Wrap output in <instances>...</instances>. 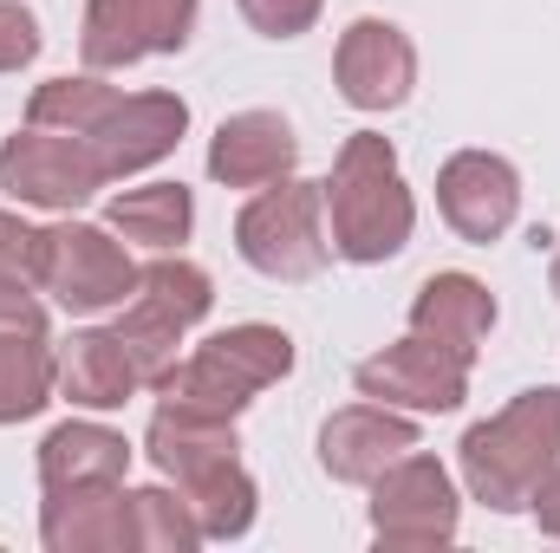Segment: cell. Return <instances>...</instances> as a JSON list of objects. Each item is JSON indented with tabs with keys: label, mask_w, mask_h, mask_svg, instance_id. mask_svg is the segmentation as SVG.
Here are the masks:
<instances>
[{
	"label": "cell",
	"mask_w": 560,
	"mask_h": 553,
	"mask_svg": "<svg viewBox=\"0 0 560 553\" xmlns=\"http://www.w3.org/2000/svg\"><path fill=\"white\" fill-rule=\"evenodd\" d=\"M150 462L176 482V495L189 502L202 541H242L255 528V475L242 469V443H235V416H209V411H183L163 404L150 416L143 436Z\"/></svg>",
	"instance_id": "obj_1"
},
{
	"label": "cell",
	"mask_w": 560,
	"mask_h": 553,
	"mask_svg": "<svg viewBox=\"0 0 560 553\" xmlns=\"http://www.w3.org/2000/svg\"><path fill=\"white\" fill-rule=\"evenodd\" d=\"M326 209H332V248L359 268L392 261L411 228H418V202L398 176V150L378 131H352L332 156V183H326Z\"/></svg>",
	"instance_id": "obj_2"
},
{
	"label": "cell",
	"mask_w": 560,
	"mask_h": 553,
	"mask_svg": "<svg viewBox=\"0 0 560 553\" xmlns=\"http://www.w3.org/2000/svg\"><path fill=\"white\" fill-rule=\"evenodd\" d=\"M456 456H463V482L482 508H495V515L528 508L535 482L560 462V391L555 385L522 391L509 411L476 423Z\"/></svg>",
	"instance_id": "obj_3"
},
{
	"label": "cell",
	"mask_w": 560,
	"mask_h": 553,
	"mask_svg": "<svg viewBox=\"0 0 560 553\" xmlns=\"http://www.w3.org/2000/svg\"><path fill=\"white\" fill-rule=\"evenodd\" d=\"M293 372V339L280 326H229L215 339L196 345V358H183L163 385V404L209 416H242L268 385Z\"/></svg>",
	"instance_id": "obj_4"
},
{
	"label": "cell",
	"mask_w": 560,
	"mask_h": 553,
	"mask_svg": "<svg viewBox=\"0 0 560 553\" xmlns=\"http://www.w3.org/2000/svg\"><path fill=\"white\" fill-rule=\"evenodd\" d=\"M319 209H326V183H287L280 176V189H261L235 222L242 261L268 280H313L332 261Z\"/></svg>",
	"instance_id": "obj_5"
},
{
	"label": "cell",
	"mask_w": 560,
	"mask_h": 553,
	"mask_svg": "<svg viewBox=\"0 0 560 553\" xmlns=\"http://www.w3.org/2000/svg\"><path fill=\"white\" fill-rule=\"evenodd\" d=\"M112 176H105V163H98V150L85 138H72V131H20V138L0 143V189L13 196V202H33V209H79V202H92L98 189H105Z\"/></svg>",
	"instance_id": "obj_6"
},
{
	"label": "cell",
	"mask_w": 560,
	"mask_h": 553,
	"mask_svg": "<svg viewBox=\"0 0 560 553\" xmlns=\"http://www.w3.org/2000/svg\"><path fill=\"white\" fill-rule=\"evenodd\" d=\"M39 286L66 306V313H112L138 293V268L131 255L112 242V228H92V222H66V228H46V268Z\"/></svg>",
	"instance_id": "obj_7"
},
{
	"label": "cell",
	"mask_w": 560,
	"mask_h": 553,
	"mask_svg": "<svg viewBox=\"0 0 560 553\" xmlns=\"http://www.w3.org/2000/svg\"><path fill=\"white\" fill-rule=\"evenodd\" d=\"M372 534L385 548H450L456 541V489L436 456H398L372 482Z\"/></svg>",
	"instance_id": "obj_8"
},
{
	"label": "cell",
	"mask_w": 560,
	"mask_h": 553,
	"mask_svg": "<svg viewBox=\"0 0 560 553\" xmlns=\"http://www.w3.org/2000/svg\"><path fill=\"white\" fill-rule=\"evenodd\" d=\"M196 33V0H85L79 52L92 72L138 66L143 52H183Z\"/></svg>",
	"instance_id": "obj_9"
},
{
	"label": "cell",
	"mask_w": 560,
	"mask_h": 553,
	"mask_svg": "<svg viewBox=\"0 0 560 553\" xmlns=\"http://www.w3.org/2000/svg\"><path fill=\"white\" fill-rule=\"evenodd\" d=\"M352 385L372 404H398V411H456L469 398V358H456L450 345L411 332L405 345H385L378 358H365L352 372Z\"/></svg>",
	"instance_id": "obj_10"
},
{
	"label": "cell",
	"mask_w": 560,
	"mask_h": 553,
	"mask_svg": "<svg viewBox=\"0 0 560 553\" xmlns=\"http://www.w3.org/2000/svg\"><path fill=\"white\" fill-rule=\"evenodd\" d=\"M436 209H443V222H450L463 242L489 248V242L509 235V222H515V209H522V176H515L509 156L463 150V156H450V163L436 169Z\"/></svg>",
	"instance_id": "obj_11"
},
{
	"label": "cell",
	"mask_w": 560,
	"mask_h": 553,
	"mask_svg": "<svg viewBox=\"0 0 560 553\" xmlns=\"http://www.w3.org/2000/svg\"><path fill=\"white\" fill-rule=\"evenodd\" d=\"M339 98L352 111H398L418 85V52L392 20H352L339 33Z\"/></svg>",
	"instance_id": "obj_12"
},
{
	"label": "cell",
	"mask_w": 560,
	"mask_h": 553,
	"mask_svg": "<svg viewBox=\"0 0 560 553\" xmlns=\"http://www.w3.org/2000/svg\"><path fill=\"white\" fill-rule=\"evenodd\" d=\"M418 449V423L385 404H352V411H332L319 430V462L332 482H378L398 456Z\"/></svg>",
	"instance_id": "obj_13"
},
{
	"label": "cell",
	"mask_w": 560,
	"mask_h": 553,
	"mask_svg": "<svg viewBox=\"0 0 560 553\" xmlns=\"http://www.w3.org/2000/svg\"><path fill=\"white\" fill-rule=\"evenodd\" d=\"M189 131V105L176 92H138V98H118L112 118L92 131V150L105 163V176H131V169H150L163 163Z\"/></svg>",
	"instance_id": "obj_14"
},
{
	"label": "cell",
	"mask_w": 560,
	"mask_h": 553,
	"mask_svg": "<svg viewBox=\"0 0 560 553\" xmlns=\"http://www.w3.org/2000/svg\"><path fill=\"white\" fill-rule=\"evenodd\" d=\"M293 156H300V138L280 111H235L209 143V176L229 189H268L293 169Z\"/></svg>",
	"instance_id": "obj_15"
},
{
	"label": "cell",
	"mask_w": 560,
	"mask_h": 553,
	"mask_svg": "<svg viewBox=\"0 0 560 553\" xmlns=\"http://www.w3.org/2000/svg\"><path fill=\"white\" fill-rule=\"evenodd\" d=\"M39 541L52 553H118L131 548V495L118 482L105 489H46Z\"/></svg>",
	"instance_id": "obj_16"
},
{
	"label": "cell",
	"mask_w": 560,
	"mask_h": 553,
	"mask_svg": "<svg viewBox=\"0 0 560 553\" xmlns=\"http://www.w3.org/2000/svg\"><path fill=\"white\" fill-rule=\"evenodd\" d=\"M489 326H495V293L469 274H430L418 286V299H411V332L450 345V352L469 358V365H476Z\"/></svg>",
	"instance_id": "obj_17"
},
{
	"label": "cell",
	"mask_w": 560,
	"mask_h": 553,
	"mask_svg": "<svg viewBox=\"0 0 560 553\" xmlns=\"http://www.w3.org/2000/svg\"><path fill=\"white\" fill-rule=\"evenodd\" d=\"M125 469H131V443L105 423H59L39 443L46 489H105V482H125Z\"/></svg>",
	"instance_id": "obj_18"
},
{
	"label": "cell",
	"mask_w": 560,
	"mask_h": 553,
	"mask_svg": "<svg viewBox=\"0 0 560 553\" xmlns=\"http://www.w3.org/2000/svg\"><path fill=\"white\" fill-rule=\"evenodd\" d=\"M138 365L125 352L118 332H72L66 352H59V391L85 411H118L131 391H138Z\"/></svg>",
	"instance_id": "obj_19"
},
{
	"label": "cell",
	"mask_w": 560,
	"mask_h": 553,
	"mask_svg": "<svg viewBox=\"0 0 560 553\" xmlns=\"http://www.w3.org/2000/svg\"><path fill=\"white\" fill-rule=\"evenodd\" d=\"M105 222H112V228H118L125 242H143V248L170 255V248H176V242H189V228H196V196H189L183 183H150V189H125V196H112Z\"/></svg>",
	"instance_id": "obj_20"
},
{
	"label": "cell",
	"mask_w": 560,
	"mask_h": 553,
	"mask_svg": "<svg viewBox=\"0 0 560 553\" xmlns=\"http://www.w3.org/2000/svg\"><path fill=\"white\" fill-rule=\"evenodd\" d=\"M52 391H59V358L46 352V339L0 326V423L39 416L52 404Z\"/></svg>",
	"instance_id": "obj_21"
},
{
	"label": "cell",
	"mask_w": 560,
	"mask_h": 553,
	"mask_svg": "<svg viewBox=\"0 0 560 553\" xmlns=\"http://www.w3.org/2000/svg\"><path fill=\"white\" fill-rule=\"evenodd\" d=\"M112 105H118V92L98 85V79H46V85L33 92V105H26V125L92 138V131L112 118Z\"/></svg>",
	"instance_id": "obj_22"
},
{
	"label": "cell",
	"mask_w": 560,
	"mask_h": 553,
	"mask_svg": "<svg viewBox=\"0 0 560 553\" xmlns=\"http://www.w3.org/2000/svg\"><path fill=\"white\" fill-rule=\"evenodd\" d=\"M131 299H143V306H156L163 319H176L183 332L215 306V286H209V274L196 268V261H150V268H138V293Z\"/></svg>",
	"instance_id": "obj_23"
},
{
	"label": "cell",
	"mask_w": 560,
	"mask_h": 553,
	"mask_svg": "<svg viewBox=\"0 0 560 553\" xmlns=\"http://www.w3.org/2000/svg\"><path fill=\"white\" fill-rule=\"evenodd\" d=\"M196 541H202V528H196V515H189L183 495H170V489H131V548L189 553Z\"/></svg>",
	"instance_id": "obj_24"
},
{
	"label": "cell",
	"mask_w": 560,
	"mask_h": 553,
	"mask_svg": "<svg viewBox=\"0 0 560 553\" xmlns=\"http://www.w3.org/2000/svg\"><path fill=\"white\" fill-rule=\"evenodd\" d=\"M326 0H242V20L268 39H300L313 20H319Z\"/></svg>",
	"instance_id": "obj_25"
},
{
	"label": "cell",
	"mask_w": 560,
	"mask_h": 553,
	"mask_svg": "<svg viewBox=\"0 0 560 553\" xmlns=\"http://www.w3.org/2000/svg\"><path fill=\"white\" fill-rule=\"evenodd\" d=\"M0 268L39 280V268H46V228H33L20 215H0Z\"/></svg>",
	"instance_id": "obj_26"
},
{
	"label": "cell",
	"mask_w": 560,
	"mask_h": 553,
	"mask_svg": "<svg viewBox=\"0 0 560 553\" xmlns=\"http://www.w3.org/2000/svg\"><path fill=\"white\" fill-rule=\"evenodd\" d=\"M39 59V20L13 0H0V72H20Z\"/></svg>",
	"instance_id": "obj_27"
},
{
	"label": "cell",
	"mask_w": 560,
	"mask_h": 553,
	"mask_svg": "<svg viewBox=\"0 0 560 553\" xmlns=\"http://www.w3.org/2000/svg\"><path fill=\"white\" fill-rule=\"evenodd\" d=\"M0 326L7 332H46V306L33 299V280L0 268Z\"/></svg>",
	"instance_id": "obj_28"
},
{
	"label": "cell",
	"mask_w": 560,
	"mask_h": 553,
	"mask_svg": "<svg viewBox=\"0 0 560 553\" xmlns=\"http://www.w3.org/2000/svg\"><path fill=\"white\" fill-rule=\"evenodd\" d=\"M528 508H535V521H541V534H555L560 541V462L535 482V495H528Z\"/></svg>",
	"instance_id": "obj_29"
},
{
	"label": "cell",
	"mask_w": 560,
	"mask_h": 553,
	"mask_svg": "<svg viewBox=\"0 0 560 553\" xmlns=\"http://www.w3.org/2000/svg\"><path fill=\"white\" fill-rule=\"evenodd\" d=\"M555 293H560V255H555Z\"/></svg>",
	"instance_id": "obj_30"
}]
</instances>
